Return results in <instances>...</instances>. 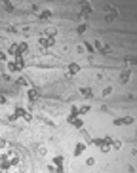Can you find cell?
I'll return each instance as SVG.
<instances>
[{"instance_id": "obj_26", "label": "cell", "mask_w": 137, "mask_h": 173, "mask_svg": "<svg viewBox=\"0 0 137 173\" xmlns=\"http://www.w3.org/2000/svg\"><path fill=\"white\" fill-rule=\"evenodd\" d=\"M4 6H6V12H13V4L12 2H6Z\"/></svg>"}, {"instance_id": "obj_34", "label": "cell", "mask_w": 137, "mask_h": 173, "mask_svg": "<svg viewBox=\"0 0 137 173\" xmlns=\"http://www.w3.org/2000/svg\"><path fill=\"white\" fill-rule=\"evenodd\" d=\"M6 145H8V143H6V141H4V139H0V148H4V147H6Z\"/></svg>"}, {"instance_id": "obj_5", "label": "cell", "mask_w": 137, "mask_h": 173, "mask_svg": "<svg viewBox=\"0 0 137 173\" xmlns=\"http://www.w3.org/2000/svg\"><path fill=\"white\" fill-rule=\"evenodd\" d=\"M38 42H40L42 48H52V46L55 44V38H53V36H40Z\"/></svg>"}, {"instance_id": "obj_25", "label": "cell", "mask_w": 137, "mask_h": 173, "mask_svg": "<svg viewBox=\"0 0 137 173\" xmlns=\"http://www.w3.org/2000/svg\"><path fill=\"white\" fill-rule=\"evenodd\" d=\"M84 46H86V49H88V52H91V53H93V49H95V48H93V44H91V42H86Z\"/></svg>"}, {"instance_id": "obj_16", "label": "cell", "mask_w": 137, "mask_h": 173, "mask_svg": "<svg viewBox=\"0 0 137 173\" xmlns=\"http://www.w3.org/2000/svg\"><path fill=\"white\" fill-rule=\"evenodd\" d=\"M84 150H86V145H84V143H78V145L74 147V156L84 154Z\"/></svg>"}, {"instance_id": "obj_9", "label": "cell", "mask_w": 137, "mask_h": 173, "mask_svg": "<svg viewBox=\"0 0 137 173\" xmlns=\"http://www.w3.org/2000/svg\"><path fill=\"white\" fill-rule=\"evenodd\" d=\"M10 168H12V164H10V160H8L6 154H4L2 158H0V171H8Z\"/></svg>"}, {"instance_id": "obj_10", "label": "cell", "mask_w": 137, "mask_h": 173, "mask_svg": "<svg viewBox=\"0 0 137 173\" xmlns=\"http://www.w3.org/2000/svg\"><path fill=\"white\" fill-rule=\"evenodd\" d=\"M6 158H8V160H10L12 168H15V165L19 164V156H17L15 152H8V154H6Z\"/></svg>"}, {"instance_id": "obj_19", "label": "cell", "mask_w": 137, "mask_h": 173, "mask_svg": "<svg viewBox=\"0 0 137 173\" xmlns=\"http://www.w3.org/2000/svg\"><path fill=\"white\" fill-rule=\"evenodd\" d=\"M111 148H112V150H120V148H122V141L112 139V143H111Z\"/></svg>"}, {"instance_id": "obj_11", "label": "cell", "mask_w": 137, "mask_h": 173, "mask_svg": "<svg viewBox=\"0 0 137 173\" xmlns=\"http://www.w3.org/2000/svg\"><path fill=\"white\" fill-rule=\"evenodd\" d=\"M129 78H132V70L126 69L124 73L120 74V84H128V82H129Z\"/></svg>"}, {"instance_id": "obj_8", "label": "cell", "mask_w": 137, "mask_h": 173, "mask_svg": "<svg viewBox=\"0 0 137 173\" xmlns=\"http://www.w3.org/2000/svg\"><path fill=\"white\" fill-rule=\"evenodd\" d=\"M38 97H40V91H38L36 88H31V90H29V101H31V103H36Z\"/></svg>"}, {"instance_id": "obj_29", "label": "cell", "mask_w": 137, "mask_h": 173, "mask_svg": "<svg viewBox=\"0 0 137 173\" xmlns=\"http://www.w3.org/2000/svg\"><path fill=\"white\" fill-rule=\"evenodd\" d=\"M111 91H112V88H111V86H107V88H103V95H109Z\"/></svg>"}, {"instance_id": "obj_30", "label": "cell", "mask_w": 137, "mask_h": 173, "mask_svg": "<svg viewBox=\"0 0 137 173\" xmlns=\"http://www.w3.org/2000/svg\"><path fill=\"white\" fill-rule=\"evenodd\" d=\"M70 114H78V107H76V105L70 107ZM78 116H80V114H78Z\"/></svg>"}, {"instance_id": "obj_20", "label": "cell", "mask_w": 137, "mask_h": 173, "mask_svg": "<svg viewBox=\"0 0 137 173\" xmlns=\"http://www.w3.org/2000/svg\"><path fill=\"white\" fill-rule=\"evenodd\" d=\"M80 93L84 97H91L93 95V91H91V88H80Z\"/></svg>"}, {"instance_id": "obj_2", "label": "cell", "mask_w": 137, "mask_h": 173, "mask_svg": "<svg viewBox=\"0 0 137 173\" xmlns=\"http://www.w3.org/2000/svg\"><path fill=\"white\" fill-rule=\"evenodd\" d=\"M93 48H97L99 52H101V53H105V55L112 52V48H111L109 44H105V42H101V40H95V42H93Z\"/></svg>"}, {"instance_id": "obj_21", "label": "cell", "mask_w": 137, "mask_h": 173, "mask_svg": "<svg viewBox=\"0 0 137 173\" xmlns=\"http://www.w3.org/2000/svg\"><path fill=\"white\" fill-rule=\"evenodd\" d=\"M50 17H52V12H50V10L40 12V19H50Z\"/></svg>"}, {"instance_id": "obj_1", "label": "cell", "mask_w": 137, "mask_h": 173, "mask_svg": "<svg viewBox=\"0 0 137 173\" xmlns=\"http://www.w3.org/2000/svg\"><path fill=\"white\" fill-rule=\"evenodd\" d=\"M8 69L12 70V73H21V70L25 69V59L23 57H15V61H12L8 65Z\"/></svg>"}, {"instance_id": "obj_17", "label": "cell", "mask_w": 137, "mask_h": 173, "mask_svg": "<svg viewBox=\"0 0 137 173\" xmlns=\"http://www.w3.org/2000/svg\"><path fill=\"white\" fill-rule=\"evenodd\" d=\"M55 34H57V29H55V27H48L42 36H53V38H55Z\"/></svg>"}, {"instance_id": "obj_22", "label": "cell", "mask_w": 137, "mask_h": 173, "mask_svg": "<svg viewBox=\"0 0 137 173\" xmlns=\"http://www.w3.org/2000/svg\"><path fill=\"white\" fill-rule=\"evenodd\" d=\"M90 112V105H84V107H78V114H86Z\"/></svg>"}, {"instance_id": "obj_15", "label": "cell", "mask_w": 137, "mask_h": 173, "mask_svg": "<svg viewBox=\"0 0 137 173\" xmlns=\"http://www.w3.org/2000/svg\"><path fill=\"white\" fill-rule=\"evenodd\" d=\"M15 84H17V86H21V88H29V86H31V84H29V80H27L25 76H19L17 80H15Z\"/></svg>"}, {"instance_id": "obj_13", "label": "cell", "mask_w": 137, "mask_h": 173, "mask_svg": "<svg viewBox=\"0 0 137 173\" xmlns=\"http://www.w3.org/2000/svg\"><path fill=\"white\" fill-rule=\"evenodd\" d=\"M63 164H65V158H63V156H55V158H53V165H55L59 171H63Z\"/></svg>"}, {"instance_id": "obj_7", "label": "cell", "mask_w": 137, "mask_h": 173, "mask_svg": "<svg viewBox=\"0 0 137 173\" xmlns=\"http://www.w3.org/2000/svg\"><path fill=\"white\" fill-rule=\"evenodd\" d=\"M91 4H88V2H82V6H80V15L82 17H88V15H91Z\"/></svg>"}, {"instance_id": "obj_18", "label": "cell", "mask_w": 137, "mask_h": 173, "mask_svg": "<svg viewBox=\"0 0 137 173\" xmlns=\"http://www.w3.org/2000/svg\"><path fill=\"white\" fill-rule=\"evenodd\" d=\"M13 114H15L17 118H25V114H27V110L23 109V107H15V110H13Z\"/></svg>"}, {"instance_id": "obj_14", "label": "cell", "mask_w": 137, "mask_h": 173, "mask_svg": "<svg viewBox=\"0 0 137 173\" xmlns=\"http://www.w3.org/2000/svg\"><path fill=\"white\" fill-rule=\"evenodd\" d=\"M67 70H69V74H76V73H80V65L78 63H70L67 67Z\"/></svg>"}, {"instance_id": "obj_35", "label": "cell", "mask_w": 137, "mask_h": 173, "mask_svg": "<svg viewBox=\"0 0 137 173\" xmlns=\"http://www.w3.org/2000/svg\"><path fill=\"white\" fill-rule=\"evenodd\" d=\"M6 59V55H4V52H0V61H4Z\"/></svg>"}, {"instance_id": "obj_31", "label": "cell", "mask_w": 137, "mask_h": 173, "mask_svg": "<svg viewBox=\"0 0 137 173\" xmlns=\"http://www.w3.org/2000/svg\"><path fill=\"white\" fill-rule=\"evenodd\" d=\"M0 105H6V95L4 93H0Z\"/></svg>"}, {"instance_id": "obj_32", "label": "cell", "mask_w": 137, "mask_h": 173, "mask_svg": "<svg viewBox=\"0 0 137 173\" xmlns=\"http://www.w3.org/2000/svg\"><path fill=\"white\" fill-rule=\"evenodd\" d=\"M25 120H27V122H31V120H33V114H31V112H27V114H25Z\"/></svg>"}, {"instance_id": "obj_33", "label": "cell", "mask_w": 137, "mask_h": 173, "mask_svg": "<svg viewBox=\"0 0 137 173\" xmlns=\"http://www.w3.org/2000/svg\"><path fill=\"white\" fill-rule=\"evenodd\" d=\"M48 171H52V173H53V171H59V169H57L55 165H48Z\"/></svg>"}, {"instance_id": "obj_28", "label": "cell", "mask_w": 137, "mask_h": 173, "mask_svg": "<svg viewBox=\"0 0 137 173\" xmlns=\"http://www.w3.org/2000/svg\"><path fill=\"white\" fill-rule=\"evenodd\" d=\"M93 164H95V158H88V160H86V165H90V168Z\"/></svg>"}, {"instance_id": "obj_4", "label": "cell", "mask_w": 137, "mask_h": 173, "mask_svg": "<svg viewBox=\"0 0 137 173\" xmlns=\"http://www.w3.org/2000/svg\"><path fill=\"white\" fill-rule=\"evenodd\" d=\"M67 122H69L70 126H76V127H82L84 126V122H82V118H78V114H69Z\"/></svg>"}, {"instance_id": "obj_3", "label": "cell", "mask_w": 137, "mask_h": 173, "mask_svg": "<svg viewBox=\"0 0 137 173\" xmlns=\"http://www.w3.org/2000/svg\"><path fill=\"white\" fill-rule=\"evenodd\" d=\"M103 10H105V19L107 21H112V19H116L118 17V12L114 10V8H111V6H103Z\"/></svg>"}, {"instance_id": "obj_24", "label": "cell", "mask_w": 137, "mask_h": 173, "mask_svg": "<svg viewBox=\"0 0 137 173\" xmlns=\"http://www.w3.org/2000/svg\"><path fill=\"white\" fill-rule=\"evenodd\" d=\"M126 63L129 65V67H133V65H137V59H135V57H128V59H126Z\"/></svg>"}, {"instance_id": "obj_27", "label": "cell", "mask_w": 137, "mask_h": 173, "mask_svg": "<svg viewBox=\"0 0 137 173\" xmlns=\"http://www.w3.org/2000/svg\"><path fill=\"white\" fill-rule=\"evenodd\" d=\"M76 32H78V34H84V32H86V25H80V27L76 29Z\"/></svg>"}, {"instance_id": "obj_12", "label": "cell", "mask_w": 137, "mask_h": 173, "mask_svg": "<svg viewBox=\"0 0 137 173\" xmlns=\"http://www.w3.org/2000/svg\"><path fill=\"white\" fill-rule=\"evenodd\" d=\"M29 49V44L27 42H21V44H17V55L15 57H23V53Z\"/></svg>"}, {"instance_id": "obj_6", "label": "cell", "mask_w": 137, "mask_h": 173, "mask_svg": "<svg viewBox=\"0 0 137 173\" xmlns=\"http://www.w3.org/2000/svg\"><path fill=\"white\" fill-rule=\"evenodd\" d=\"M132 126L133 124V116H124V118H116L114 120V126Z\"/></svg>"}, {"instance_id": "obj_23", "label": "cell", "mask_w": 137, "mask_h": 173, "mask_svg": "<svg viewBox=\"0 0 137 173\" xmlns=\"http://www.w3.org/2000/svg\"><path fill=\"white\" fill-rule=\"evenodd\" d=\"M10 55H13V57L17 55V44H12L10 46Z\"/></svg>"}]
</instances>
